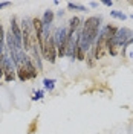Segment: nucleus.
<instances>
[{
    "instance_id": "nucleus-12",
    "label": "nucleus",
    "mask_w": 133,
    "mask_h": 134,
    "mask_svg": "<svg viewBox=\"0 0 133 134\" xmlns=\"http://www.w3.org/2000/svg\"><path fill=\"white\" fill-rule=\"evenodd\" d=\"M42 98H43V92H42V90H40V92H37V93H35V94L32 96V99H34V100H37V99H42Z\"/></svg>"
},
{
    "instance_id": "nucleus-5",
    "label": "nucleus",
    "mask_w": 133,
    "mask_h": 134,
    "mask_svg": "<svg viewBox=\"0 0 133 134\" xmlns=\"http://www.w3.org/2000/svg\"><path fill=\"white\" fill-rule=\"evenodd\" d=\"M81 25H83V23H81V18H78V17H72V18L69 20L67 34H75V31H76V29H78Z\"/></svg>"
},
{
    "instance_id": "nucleus-10",
    "label": "nucleus",
    "mask_w": 133,
    "mask_h": 134,
    "mask_svg": "<svg viewBox=\"0 0 133 134\" xmlns=\"http://www.w3.org/2000/svg\"><path fill=\"white\" fill-rule=\"evenodd\" d=\"M110 17H113V18H118V20H125L127 15L122 14L121 11H110Z\"/></svg>"
},
{
    "instance_id": "nucleus-2",
    "label": "nucleus",
    "mask_w": 133,
    "mask_h": 134,
    "mask_svg": "<svg viewBox=\"0 0 133 134\" xmlns=\"http://www.w3.org/2000/svg\"><path fill=\"white\" fill-rule=\"evenodd\" d=\"M40 52H42L43 58L48 59L50 64L55 63V58H57V46H55V41H54L52 35L48 37V38H44V41H43V47H42Z\"/></svg>"
},
{
    "instance_id": "nucleus-18",
    "label": "nucleus",
    "mask_w": 133,
    "mask_h": 134,
    "mask_svg": "<svg viewBox=\"0 0 133 134\" xmlns=\"http://www.w3.org/2000/svg\"><path fill=\"white\" fill-rule=\"evenodd\" d=\"M132 5H133V2H132Z\"/></svg>"
},
{
    "instance_id": "nucleus-14",
    "label": "nucleus",
    "mask_w": 133,
    "mask_h": 134,
    "mask_svg": "<svg viewBox=\"0 0 133 134\" xmlns=\"http://www.w3.org/2000/svg\"><path fill=\"white\" fill-rule=\"evenodd\" d=\"M103 3H104V5H106V6H112V5H113V2H109V0H104V2H103Z\"/></svg>"
},
{
    "instance_id": "nucleus-9",
    "label": "nucleus",
    "mask_w": 133,
    "mask_h": 134,
    "mask_svg": "<svg viewBox=\"0 0 133 134\" xmlns=\"http://www.w3.org/2000/svg\"><path fill=\"white\" fill-rule=\"evenodd\" d=\"M67 8L74 9V11H86V6L78 5V3H72V2H69V3H67Z\"/></svg>"
},
{
    "instance_id": "nucleus-16",
    "label": "nucleus",
    "mask_w": 133,
    "mask_h": 134,
    "mask_svg": "<svg viewBox=\"0 0 133 134\" xmlns=\"http://www.w3.org/2000/svg\"><path fill=\"white\" fill-rule=\"evenodd\" d=\"M3 78V69H2V64H0V79Z\"/></svg>"
},
{
    "instance_id": "nucleus-4",
    "label": "nucleus",
    "mask_w": 133,
    "mask_h": 134,
    "mask_svg": "<svg viewBox=\"0 0 133 134\" xmlns=\"http://www.w3.org/2000/svg\"><path fill=\"white\" fill-rule=\"evenodd\" d=\"M23 66H25L26 72H28V75H29V79H34V78H37V67H35V64H34V61L31 58H28L26 57L25 61H23Z\"/></svg>"
},
{
    "instance_id": "nucleus-8",
    "label": "nucleus",
    "mask_w": 133,
    "mask_h": 134,
    "mask_svg": "<svg viewBox=\"0 0 133 134\" xmlns=\"http://www.w3.org/2000/svg\"><path fill=\"white\" fill-rule=\"evenodd\" d=\"M5 31H3V26L0 25V57L5 53Z\"/></svg>"
},
{
    "instance_id": "nucleus-17",
    "label": "nucleus",
    "mask_w": 133,
    "mask_h": 134,
    "mask_svg": "<svg viewBox=\"0 0 133 134\" xmlns=\"http://www.w3.org/2000/svg\"><path fill=\"white\" fill-rule=\"evenodd\" d=\"M130 18H132V20H133V14H132V15H130Z\"/></svg>"
},
{
    "instance_id": "nucleus-15",
    "label": "nucleus",
    "mask_w": 133,
    "mask_h": 134,
    "mask_svg": "<svg viewBox=\"0 0 133 134\" xmlns=\"http://www.w3.org/2000/svg\"><path fill=\"white\" fill-rule=\"evenodd\" d=\"M90 6H92V8H96V6H98V3H96V2H92Z\"/></svg>"
},
{
    "instance_id": "nucleus-13",
    "label": "nucleus",
    "mask_w": 133,
    "mask_h": 134,
    "mask_svg": "<svg viewBox=\"0 0 133 134\" xmlns=\"http://www.w3.org/2000/svg\"><path fill=\"white\" fill-rule=\"evenodd\" d=\"M11 6V2H0V9L2 8H8Z\"/></svg>"
},
{
    "instance_id": "nucleus-11",
    "label": "nucleus",
    "mask_w": 133,
    "mask_h": 134,
    "mask_svg": "<svg viewBox=\"0 0 133 134\" xmlns=\"http://www.w3.org/2000/svg\"><path fill=\"white\" fill-rule=\"evenodd\" d=\"M43 84H44V88L50 92V90H54V84H55V79H48V78H46V79L43 81Z\"/></svg>"
},
{
    "instance_id": "nucleus-7",
    "label": "nucleus",
    "mask_w": 133,
    "mask_h": 134,
    "mask_svg": "<svg viewBox=\"0 0 133 134\" xmlns=\"http://www.w3.org/2000/svg\"><path fill=\"white\" fill-rule=\"evenodd\" d=\"M16 72H17V78H18L22 82H25V81H28V79H29V75H28V72H26V69H25V66H23V64L17 67Z\"/></svg>"
},
{
    "instance_id": "nucleus-6",
    "label": "nucleus",
    "mask_w": 133,
    "mask_h": 134,
    "mask_svg": "<svg viewBox=\"0 0 133 134\" xmlns=\"http://www.w3.org/2000/svg\"><path fill=\"white\" fill-rule=\"evenodd\" d=\"M54 17H55V14H54V11H50V9H48V11H44V15H43V18H42V23H43V26H52V21H54Z\"/></svg>"
},
{
    "instance_id": "nucleus-1",
    "label": "nucleus",
    "mask_w": 133,
    "mask_h": 134,
    "mask_svg": "<svg viewBox=\"0 0 133 134\" xmlns=\"http://www.w3.org/2000/svg\"><path fill=\"white\" fill-rule=\"evenodd\" d=\"M52 38L57 46V55L58 57H66V43H67V26L57 27L55 32L52 34Z\"/></svg>"
},
{
    "instance_id": "nucleus-3",
    "label": "nucleus",
    "mask_w": 133,
    "mask_h": 134,
    "mask_svg": "<svg viewBox=\"0 0 133 134\" xmlns=\"http://www.w3.org/2000/svg\"><path fill=\"white\" fill-rule=\"evenodd\" d=\"M11 32H12V37H14V41H16V46L18 50H23V37H22V27L20 25L17 23V18L16 17H12L11 18V29H9Z\"/></svg>"
}]
</instances>
